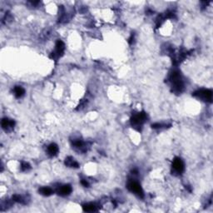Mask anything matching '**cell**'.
<instances>
[{
	"label": "cell",
	"mask_w": 213,
	"mask_h": 213,
	"mask_svg": "<svg viewBox=\"0 0 213 213\" xmlns=\"http://www.w3.org/2000/svg\"><path fill=\"white\" fill-rule=\"evenodd\" d=\"M169 81L172 86V91L175 93H181L184 89V83L179 72L173 71L169 77Z\"/></svg>",
	"instance_id": "6da1fadb"
},
{
	"label": "cell",
	"mask_w": 213,
	"mask_h": 213,
	"mask_svg": "<svg viewBox=\"0 0 213 213\" xmlns=\"http://www.w3.org/2000/svg\"><path fill=\"white\" fill-rule=\"evenodd\" d=\"M147 121V114L144 112H138L137 114L133 115L131 118V125L134 129L141 131L143 124Z\"/></svg>",
	"instance_id": "7a4b0ae2"
},
{
	"label": "cell",
	"mask_w": 213,
	"mask_h": 213,
	"mask_svg": "<svg viewBox=\"0 0 213 213\" xmlns=\"http://www.w3.org/2000/svg\"><path fill=\"white\" fill-rule=\"evenodd\" d=\"M192 96L206 102H212V91L210 89H200L193 92Z\"/></svg>",
	"instance_id": "3957f363"
},
{
	"label": "cell",
	"mask_w": 213,
	"mask_h": 213,
	"mask_svg": "<svg viewBox=\"0 0 213 213\" xmlns=\"http://www.w3.org/2000/svg\"><path fill=\"white\" fill-rule=\"evenodd\" d=\"M64 50H65V44L64 43V42L61 40H58L56 43V45H55V50L52 53V54L50 55V58L53 59V60H57L60 57L63 56Z\"/></svg>",
	"instance_id": "277c9868"
},
{
	"label": "cell",
	"mask_w": 213,
	"mask_h": 213,
	"mask_svg": "<svg viewBox=\"0 0 213 213\" xmlns=\"http://www.w3.org/2000/svg\"><path fill=\"white\" fill-rule=\"evenodd\" d=\"M127 189L132 192L135 193L136 195H137L139 197L143 198L144 197V193H143V190H142V187L139 183L135 182V181H130L129 182L127 183Z\"/></svg>",
	"instance_id": "5b68a950"
},
{
	"label": "cell",
	"mask_w": 213,
	"mask_h": 213,
	"mask_svg": "<svg viewBox=\"0 0 213 213\" xmlns=\"http://www.w3.org/2000/svg\"><path fill=\"white\" fill-rule=\"evenodd\" d=\"M173 169L175 174L181 175L185 170V165H184L182 160L179 157H176L175 159L173 160Z\"/></svg>",
	"instance_id": "8992f818"
},
{
	"label": "cell",
	"mask_w": 213,
	"mask_h": 213,
	"mask_svg": "<svg viewBox=\"0 0 213 213\" xmlns=\"http://www.w3.org/2000/svg\"><path fill=\"white\" fill-rule=\"evenodd\" d=\"M1 125L5 131H11V130L13 129L15 122L13 120L8 119V118H3L2 122H1Z\"/></svg>",
	"instance_id": "52a82bcc"
},
{
	"label": "cell",
	"mask_w": 213,
	"mask_h": 213,
	"mask_svg": "<svg viewBox=\"0 0 213 213\" xmlns=\"http://www.w3.org/2000/svg\"><path fill=\"white\" fill-rule=\"evenodd\" d=\"M72 191H73V188H72V187L68 184V185L62 186L61 187L59 188V190H58V193H59L60 196H65L69 195V194L72 192Z\"/></svg>",
	"instance_id": "ba28073f"
},
{
	"label": "cell",
	"mask_w": 213,
	"mask_h": 213,
	"mask_svg": "<svg viewBox=\"0 0 213 213\" xmlns=\"http://www.w3.org/2000/svg\"><path fill=\"white\" fill-rule=\"evenodd\" d=\"M48 154L50 156V157H55L58 152H59V149L58 145L55 144V143H51L49 146L48 147Z\"/></svg>",
	"instance_id": "9c48e42d"
},
{
	"label": "cell",
	"mask_w": 213,
	"mask_h": 213,
	"mask_svg": "<svg viewBox=\"0 0 213 213\" xmlns=\"http://www.w3.org/2000/svg\"><path fill=\"white\" fill-rule=\"evenodd\" d=\"M65 165H66L67 167H69V168H78L79 167L78 163H77L73 157H67L66 160H65Z\"/></svg>",
	"instance_id": "30bf717a"
},
{
	"label": "cell",
	"mask_w": 213,
	"mask_h": 213,
	"mask_svg": "<svg viewBox=\"0 0 213 213\" xmlns=\"http://www.w3.org/2000/svg\"><path fill=\"white\" fill-rule=\"evenodd\" d=\"M83 209L84 211H87V212H93V211H97V206L92 203H88V204L83 205Z\"/></svg>",
	"instance_id": "8fae6325"
},
{
	"label": "cell",
	"mask_w": 213,
	"mask_h": 213,
	"mask_svg": "<svg viewBox=\"0 0 213 213\" xmlns=\"http://www.w3.org/2000/svg\"><path fill=\"white\" fill-rule=\"evenodd\" d=\"M73 145L76 148H78V149H79L80 151H82V152H85L87 150V148L85 147V143H84V142H83V141L80 139L74 140L73 142Z\"/></svg>",
	"instance_id": "7c38bea8"
},
{
	"label": "cell",
	"mask_w": 213,
	"mask_h": 213,
	"mask_svg": "<svg viewBox=\"0 0 213 213\" xmlns=\"http://www.w3.org/2000/svg\"><path fill=\"white\" fill-rule=\"evenodd\" d=\"M38 192H39L41 195L45 196H49L53 193V189L50 187H43L39 188Z\"/></svg>",
	"instance_id": "4fadbf2b"
},
{
	"label": "cell",
	"mask_w": 213,
	"mask_h": 213,
	"mask_svg": "<svg viewBox=\"0 0 213 213\" xmlns=\"http://www.w3.org/2000/svg\"><path fill=\"white\" fill-rule=\"evenodd\" d=\"M13 92H14V95H15L16 97L18 98H20L22 97L25 94V90L20 86H16L13 89Z\"/></svg>",
	"instance_id": "5bb4252c"
},
{
	"label": "cell",
	"mask_w": 213,
	"mask_h": 213,
	"mask_svg": "<svg viewBox=\"0 0 213 213\" xmlns=\"http://www.w3.org/2000/svg\"><path fill=\"white\" fill-rule=\"evenodd\" d=\"M13 201H16V202L22 203V204H26L25 198H23V196L20 195H14L13 196Z\"/></svg>",
	"instance_id": "9a60e30c"
},
{
	"label": "cell",
	"mask_w": 213,
	"mask_h": 213,
	"mask_svg": "<svg viewBox=\"0 0 213 213\" xmlns=\"http://www.w3.org/2000/svg\"><path fill=\"white\" fill-rule=\"evenodd\" d=\"M30 168H31L30 165H29L28 163L23 162V163H21V170L23 171V172H26V171L29 170Z\"/></svg>",
	"instance_id": "2e32d148"
},
{
	"label": "cell",
	"mask_w": 213,
	"mask_h": 213,
	"mask_svg": "<svg viewBox=\"0 0 213 213\" xmlns=\"http://www.w3.org/2000/svg\"><path fill=\"white\" fill-rule=\"evenodd\" d=\"M81 183L82 185L83 186V187H88V182L86 180H83H83L81 181Z\"/></svg>",
	"instance_id": "e0dca14e"
}]
</instances>
